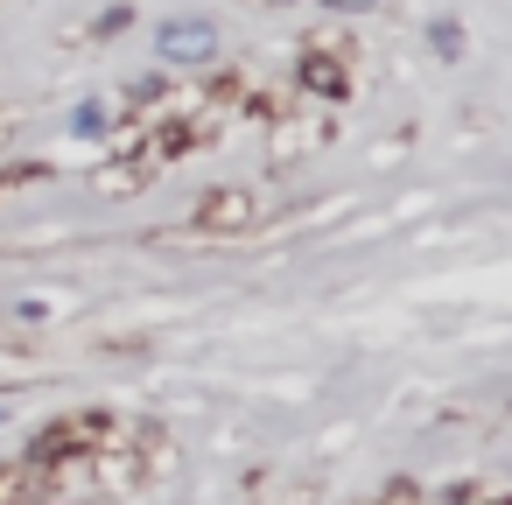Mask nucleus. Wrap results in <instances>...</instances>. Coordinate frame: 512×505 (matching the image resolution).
Wrapping results in <instances>:
<instances>
[{
    "mask_svg": "<svg viewBox=\"0 0 512 505\" xmlns=\"http://www.w3.org/2000/svg\"><path fill=\"white\" fill-rule=\"evenodd\" d=\"M113 421L106 414H78V421H57V428H43L36 435V463L50 470V463H64V456H85V442H99Z\"/></svg>",
    "mask_w": 512,
    "mask_h": 505,
    "instance_id": "nucleus-1",
    "label": "nucleus"
},
{
    "mask_svg": "<svg viewBox=\"0 0 512 505\" xmlns=\"http://www.w3.org/2000/svg\"><path fill=\"white\" fill-rule=\"evenodd\" d=\"M211 50H218V29L211 22H169L162 29V57L169 64H204Z\"/></svg>",
    "mask_w": 512,
    "mask_h": 505,
    "instance_id": "nucleus-2",
    "label": "nucleus"
},
{
    "mask_svg": "<svg viewBox=\"0 0 512 505\" xmlns=\"http://www.w3.org/2000/svg\"><path fill=\"white\" fill-rule=\"evenodd\" d=\"M0 505H50V470L43 463H0Z\"/></svg>",
    "mask_w": 512,
    "mask_h": 505,
    "instance_id": "nucleus-3",
    "label": "nucleus"
},
{
    "mask_svg": "<svg viewBox=\"0 0 512 505\" xmlns=\"http://www.w3.org/2000/svg\"><path fill=\"white\" fill-rule=\"evenodd\" d=\"M260 204H253V190H211L204 204H197V225L204 232H232V225H246Z\"/></svg>",
    "mask_w": 512,
    "mask_h": 505,
    "instance_id": "nucleus-4",
    "label": "nucleus"
},
{
    "mask_svg": "<svg viewBox=\"0 0 512 505\" xmlns=\"http://www.w3.org/2000/svg\"><path fill=\"white\" fill-rule=\"evenodd\" d=\"M295 85H309V92H323V99H344V92H351V71H344L330 50H316V57H302Z\"/></svg>",
    "mask_w": 512,
    "mask_h": 505,
    "instance_id": "nucleus-5",
    "label": "nucleus"
},
{
    "mask_svg": "<svg viewBox=\"0 0 512 505\" xmlns=\"http://www.w3.org/2000/svg\"><path fill=\"white\" fill-rule=\"evenodd\" d=\"M330 8H372V0H330Z\"/></svg>",
    "mask_w": 512,
    "mask_h": 505,
    "instance_id": "nucleus-6",
    "label": "nucleus"
},
{
    "mask_svg": "<svg viewBox=\"0 0 512 505\" xmlns=\"http://www.w3.org/2000/svg\"><path fill=\"white\" fill-rule=\"evenodd\" d=\"M85 505H106V498H85Z\"/></svg>",
    "mask_w": 512,
    "mask_h": 505,
    "instance_id": "nucleus-7",
    "label": "nucleus"
}]
</instances>
